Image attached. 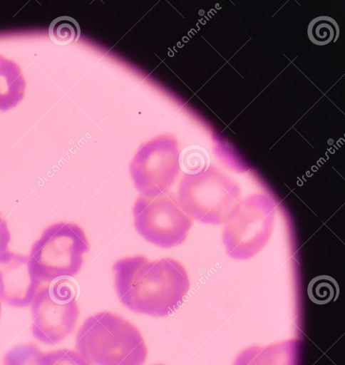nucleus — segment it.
Returning a JSON list of instances; mask_svg holds the SVG:
<instances>
[{
  "label": "nucleus",
  "instance_id": "nucleus-3",
  "mask_svg": "<svg viewBox=\"0 0 345 365\" xmlns=\"http://www.w3.org/2000/svg\"><path fill=\"white\" fill-rule=\"evenodd\" d=\"M90 245L77 224L60 222L47 227L33 244L29 258L41 281L46 284L76 276Z\"/></svg>",
  "mask_w": 345,
  "mask_h": 365
},
{
  "label": "nucleus",
  "instance_id": "nucleus-1",
  "mask_svg": "<svg viewBox=\"0 0 345 365\" xmlns=\"http://www.w3.org/2000/svg\"><path fill=\"white\" fill-rule=\"evenodd\" d=\"M117 296L129 310L155 317L173 313L189 288L186 272L170 257L149 260L143 255L127 257L113 265Z\"/></svg>",
  "mask_w": 345,
  "mask_h": 365
},
{
  "label": "nucleus",
  "instance_id": "nucleus-4",
  "mask_svg": "<svg viewBox=\"0 0 345 365\" xmlns=\"http://www.w3.org/2000/svg\"><path fill=\"white\" fill-rule=\"evenodd\" d=\"M76 288L68 279L41 287L31 302V332L38 341L56 344L71 335L79 317Z\"/></svg>",
  "mask_w": 345,
  "mask_h": 365
},
{
  "label": "nucleus",
  "instance_id": "nucleus-8",
  "mask_svg": "<svg viewBox=\"0 0 345 365\" xmlns=\"http://www.w3.org/2000/svg\"><path fill=\"white\" fill-rule=\"evenodd\" d=\"M339 287L332 277L319 275L314 277L307 287V294L314 304L323 305L336 301L339 297Z\"/></svg>",
  "mask_w": 345,
  "mask_h": 365
},
{
  "label": "nucleus",
  "instance_id": "nucleus-13",
  "mask_svg": "<svg viewBox=\"0 0 345 365\" xmlns=\"http://www.w3.org/2000/svg\"><path fill=\"white\" fill-rule=\"evenodd\" d=\"M38 365H91L76 350L60 349L43 352Z\"/></svg>",
  "mask_w": 345,
  "mask_h": 365
},
{
  "label": "nucleus",
  "instance_id": "nucleus-9",
  "mask_svg": "<svg viewBox=\"0 0 345 365\" xmlns=\"http://www.w3.org/2000/svg\"><path fill=\"white\" fill-rule=\"evenodd\" d=\"M339 34L336 21L330 16H320L312 19L307 27L309 40L317 46L335 42Z\"/></svg>",
  "mask_w": 345,
  "mask_h": 365
},
{
  "label": "nucleus",
  "instance_id": "nucleus-6",
  "mask_svg": "<svg viewBox=\"0 0 345 365\" xmlns=\"http://www.w3.org/2000/svg\"><path fill=\"white\" fill-rule=\"evenodd\" d=\"M42 282L29 256L5 251L0 253V299L19 308L31 305Z\"/></svg>",
  "mask_w": 345,
  "mask_h": 365
},
{
  "label": "nucleus",
  "instance_id": "nucleus-7",
  "mask_svg": "<svg viewBox=\"0 0 345 365\" xmlns=\"http://www.w3.org/2000/svg\"><path fill=\"white\" fill-rule=\"evenodd\" d=\"M180 168L179 155L168 153L138 156L130 172L136 190L142 195L155 197L169 190Z\"/></svg>",
  "mask_w": 345,
  "mask_h": 365
},
{
  "label": "nucleus",
  "instance_id": "nucleus-15",
  "mask_svg": "<svg viewBox=\"0 0 345 365\" xmlns=\"http://www.w3.org/2000/svg\"><path fill=\"white\" fill-rule=\"evenodd\" d=\"M0 314H1V302H0Z\"/></svg>",
  "mask_w": 345,
  "mask_h": 365
},
{
  "label": "nucleus",
  "instance_id": "nucleus-12",
  "mask_svg": "<svg viewBox=\"0 0 345 365\" xmlns=\"http://www.w3.org/2000/svg\"><path fill=\"white\" fill-rule=\"evenodd\" d=\"M42 354L34 344H19L4 355L3 365H38Z\"/></svg>",
  "mask_w": 345,
  "mask_h": 365
},
{
  "label": "nucleus",
  "instance_id": "nucleus-10",
  "mask_svg": "<svg viewBox=\"0 0 345 365\" xmlns=\"http://www.w3.org/2000/svg\"><path fill=\"white\" fill-rule=\"evenodd\" d=\"M81 35V29L76 19L63 16L53 19L48 27L50 39L56 44L66 46L76 43Z\"/></svg>",
  "mask_w": 345,
  "mask_h": 365
},
{
  "label": "nucleus",
  "instance_id": "nucleus-2",
  "mask_svg": "<svg viewBox=\"0 0 345 365\" xmlns=\"http://www.w3.org/2000/svg\"><path fill=\"white\" fill-rule=\"evenodd\" d=\"M76 351L91 365H143L144 339L132 323L108 311L87 317L76 336Z\"/></svg>",
  "mask_w": 345,
  "mask_h": 365
},
{
  "label": "nucleus",
  "instance_id": "nucleus-14",
  "mask_svg": "<svg viewBox=\"0 0 345 365\" xmlns=\"http://www.w3.org/2000/svg\"><path fill=\"white\" fill-rule=\"evenodd\" d=\"M11 239L6 221L0 215V253L8 250Z\"/></svg>",
  "mask_w": 345,
  "mask_h": 365
},
{
  "label": "nucleus",
  "instance_id": "nucleus-5",
  "mask_svg": "<svg viewBox=\"0 0 345 365\" xmlns=\"http://www.w3.org/2000/svg\"><path fill=\"white\" fill-rule=\"evenodd\" d=\"M136 231L148 242L162 248L182 243L190 227L173 193L164 192L155 197L140 195L133 207Z\"/></svg>",
  "mask_w": 345,
  "mask_h": 365
},
{
  "label": "nucleus",
  "instance_id": "nucleus-16",
  "mask_svg": "<svg viewBox=\"0 0 345 365\" xmlns=\"http://www.w3.org/2000/svg\"><path fill=\"white\" fill-rule=\"evenodd\" d=\"M154 365H164V364H154Z\"/></svg>",
  "mask_w": 345,
  "mask_h": 365
},
{
  "label": "nucleus",
  "instance_id": "nucleus-11",
  "mask_svg": "<svg viewBox=\"0 0 345 365\" xmlns=\"http://www.w3.org/2000/svg\"><path fill=\"white\" fill-rule=\"evenodd\" d=\"M179 164L187 174H197L208 168L210 155L204 148L190 145L179 154Z\"/></svg>",
  "mask_w": 345,
  "mask_h": 365
}]
</instances>
